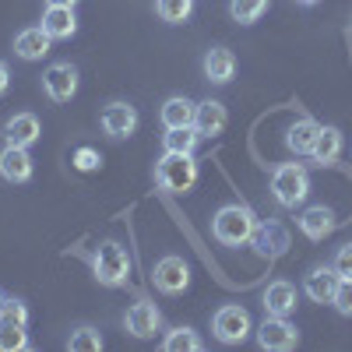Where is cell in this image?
Instances as JSON below:
<instances>
[{
    "mask_svg": "<svg viewBox=\"0 0 352 352\" xmlns=\"http://www.w3.org/2000/svg\"><path fill=\"white\" fill-rule=\"evenodd\" d=\"M21 349H28L25 324H14V320H0V352H21Z\"/></svg>",
    "mask_w": 352,
    "mask_h": 352,
    "instance_id": "27",
    "label": "cell"
},
{
    "mask_svg": "<svg viewBox=\"0 0 352 352\" xmlns=\"http://www.w3.org/2000/svg\"><path fill=\"white\" fill-rule=\"evenodd\" d=\"M257 342L261 349H268V352H289V349H296L300 342V331L289 324V317H264V324L257 328Z\"/></svg>",
    "mask_w": 352,
    "mask_h": 352,
    "instance_id": "7",
    "label": "cell"
},
{
    "mask_svg": "<svg viewBox=\"0 0 352 352\" xmlns=\"http://www.w3.org/2000/svg\"><path fill=\"white\" fill-rule=\"evenodd\" d=\"M190 11H194V0H155V14L162 21H169V25L187 21Z\"/></svg>",
    "mask_w": 352,
    "mask_h": 352,
    "instance_id": "28",
    "label": "cell"
},
{
    "mask_svg": "<svg viewBox=\"0 0 352 352\" xmlns=\"http://www.w3.org/2000/svg\"><path fill=\"white\" fill-rule=\"evenodd\" d=\"M92 268H96V278L109 289L116 285H127V275H131V257L127 250L116 243V240H102L92 254Z\"/></svg>",
    "mask_w": 352,
    "mask_h": 352,
    "instance_id": "3",
    "label": "cell"
},
{
    "mask_svg": "<svg viewBox=\"0 0 352 352\" xmlns=\"http://www.w3.org/2000/svg\"><path fill=\"white\" fill-rule=\"evenodd\" d=\"M0 320L28 324V310H25V303H21V300H8V296H4V303H0Z\"/></svg>",
    "mask_w": 352,
    "mask_h": 352,
    "instance_id": "31",
    "label": "cell"
},
{
    "mask_svg": "<svg viewBox=\"0 0 352 352\" xmlns=\"http://www.w3.org/2000/svg\"><path fill=\"white\" fill-rule=\"evenodd\" d=\"M317 134H320V124L310 120V116H303V120H296V124L285 131V144L296 155H310L314 144H317Z\"/></svg>",
    "mask_w": 352,
    "mask_h": 352,
    "instance_id": "22",
    "label": "cell"
},
{
    "mask_svg": "<svg viewBox=\"0 0 352 352\" xmlns=\"http://www.w3.org/2000/svg\"><path fill=\"white\" fill-rule=\"evenodd\" d=\"M162 349H166V352H201L204 342L197 338L194 328H173V331L162 338Z\"/></svg>",
    "mask_w": 352,
    "mask_h": 352,
    "instance_id": "25",
    "label": "cell"
},
{
    "mask_svg": "<svg viewBox=\"0 0 352 352\" xmlns=\"http://www.w3.org/2000/svg\"><path fill=\"white\" fill-rule=\"evenodd\" d=\"M43 32L50 39H71L78 32V18H74V8H46L43 14Z\"/></svg>",
    "mask_w": 352,
    "mask_h": 352,
    "instance_id": "21",
    "label": "cell"
},
{
    "mask_svg": "<svg viewBox=\"0 0 352 352\" xmlns=\"http://www.w3.org/2000/svg\"><path fill=\"white\" fill-rule=\"evenodd\" d=\"M102 131L109 134V138H131L134 131H138V109L131 106V102H109L106 109H102Z\"/></svg>",
    "mask_w": 352,
    "mask_h": 352,
    "instance_id": "10",
    "label": "cell"
},
{
    "mask_svg": "<svg viewBox=\"0 0 352 352\" xmlns=\"http://www.w3.org/2000/svg\"><path fill=\"white\" fill-rule=\"evenodd\" d=\"M212 331H215V338H219L222 345H240V342L254 331V324H250V314H247L243 307L226 303V307H219L215 317H212Z\"/></svg>",
    "mask_w": 352,
    "mask_h": 352,
    "instance_id": "5",
    "label": "cell"
},
{
    "mask_svg": "<svg viewBox=\"0 0 352 352\" xmlns=\"http://www.w3.org/2000/svg\"><path fill=\"white\" fill-rule=\"evenodd\" d=\"M50 36L43 32V25L36 28H25V32L14 36V53L21 56V60H43V56L50 53Z\"/></svg>",
    "mask_w": 352,
    "mask_h": 352,
    "instance_id": "18",
    "label": "cell"
},
{
    "mask_svg": "<svg viewBox=\"0 0 352 352\" xmlns=\"http://www.w3.org/2000/svg\"><path fill=\"white\" fill-rule=\"evenodd\" d=\"M43 88L53 102H67L78 92V71L71 64H50L43 74Z\"/></svg>",
    "mask_w": 352,
    "mask_h": 352,
    "instance_id": "8",
    "label": "cell"
},
{
    "mask_svg": "<svg viewBox=\"0 0 352 352\" xmlns=\"http://www.w3.org/2000/svg\"><path fill=\"white\" fill-rule=\"evenodd\" d=\"M67 349H74V352H99V349H102V335H99L92 324H81V328L71 331Z\"/></svg>",
    "mask_w": 352,
    "mask_h": 352,
    "instance_id": "29",
    "label": "cell"
},
{
    "mask_svg": "<svg viewBox=\"0 0 352 352\" xmlns=\"http://www.w3.org/2000/svg\"><path fill=\"white\" fill-rule=\"evenodd\" d=\"M338 282L342 275L335 272V264H320V268H314L303 282V292L314 300V303H331L335 292H338Z\"/></svg>",
    "mask_w": 352,
    "mask_h": 352,
    "instance_id": "12",
    "label": "cell"
},
{
    "mask_svg": "<svg viewBox=\"0 0 352 352\" xmlns=\"http://www.w3.org/2000/svg\"><path fill=\"white\" fill-rule=\"evenodd\" d=\"M331 307H335L342 317H352V278H342V282H338V292H335Z\"/></svg>",
    "mask_w": 352,
    "mask_h": 352,
    "instance_id": "30",
    "label": "cell"
},
{
    "mask_svg": "<svg viewBox=\"0 0 352 352\" xmlns=\"http://www.w3.org/2000/svg\"><path fill=\"white\" fill-rule=\"evenodd\" d=\"M292 310H296V289H292L289 282H272L268 289H264V314L289 317Z\"/></svg>",
    "mask_w": 352,
    "mask_h": 352,
    "instance_id": "20",
    "label": "cell"
},
{
    "mask_svg": "<svg viewBox=\"0 0 352 352\" xmlns=\"http://www.w3.org/2000/svg\"><path fill=\"white\" fill-rule=\"evenodd\" d=\"M39 134H43V127H39L36 113H14L4 124V144H21V148H28V144L39 141Z\"/></svg>",
    "mask_w": 352,
    "mask_h": 352,
    "instance_id": "13",
    "label": "cell"
},
{
    "mask_svg": "<svg viewBox=\"0 0 352 352\" xmlns=\"http://www.w3.org/2000/svg\"><path fill=\"white\" fill-rule=\"evenodd\" d=\"M74 166H78L81 173L99 169V152H96V148H78V152H74Z\"/></svg>",
    "mask_w": 352,
    "mask_h": 352,
    "instance_id": "33",
    "label": "cell"
},
{
    "mask_svg": "<svg viewBox=\"0 0 352 352\" xmlns=\"http://www.w3.org/2000/svg\"><path fill=\"white\" fill-rule=\"evenodd\" d=\"M296 4H317V0H296Z\"/></svg>",
    "mask_w": 352,
    "mask_h": 352,
    "instance_id": "36",
    "label": "cell"
},
{
    "mask_svg": "<svg viewBox=\"0 0 352 352\" xmlns=\"http://www.w3.org/2000/svg\"><path fill=\"white\" fill-rule=\"evenodd\" d=\"M152 282H155L159 292H166V296H176V292H184V289L190 285V268H187V261H184V257H176V254H166V257L155 264Z\"/></svg>",
    "mask_w": 352,
    "mask_h": 352,
    "instance_id": "6",
    "label": "cell"
},
{
    "mask_svg": "<svg viewBox=\"0 0 352 352\" xmlns=\"http://www.w3.org/2000/svg\"><path fill=\"white\" fill-rule=\"evenodd\" d=\"M268 4L272 0H229V14L240 25H254L264 11H268Z\"/></svg>",
    "mask_w": 352,
    "mask_h": 352,
    "instance_id": "26",
    "label": "cell"
},
{
    "mask_svg": "<svg viewBox=\"0 0 352 352\" xmlns=\"http://www.w3.org/2000/svg\"><path fill=\"white\" fill-rule=\"evenodd\" d=\"M0 176H4L8 184H28L32 180V155H28V148H21V144H4V152H0Z\"/></svg>",
    "mask_w": 352,
    "mask_h": 352,
    "instance_id": "9",
    "label": "cell"
},
{
    "mask_svg": "<svg viewBox=\"0 0 352 352\" xmlns=\"http://www.w3.org/2000/svg\"><path fill=\"white\" fill-rule=\"evenodd\" d=\"M226 124H229V113H226V106H222L219 99H204V102H197L194 127H197L201 138H215V134H222Z\"/></svg>",
    "mask_w": 352,
    "mask_h": 352,
    "instance_id": "15",
    "label": "cell"
},
{
    "mask_svg": "<svg viewBox=\"0 0 352 352\" xmlns=\"http://www.w3.org/2000/svg\"><path fill=\"white\" fill-rule=\"evenodd\" d=\"M197 141H201L197 127H169V131L162 134V144H166V152H184V155H194Z\"/></svg>",
    "mask_w": 352,
    "mask_h": 352,
    "instance_id": "24",
    "label": "cell"
},
{
    "mask_svg": "<svg viewBox=\"0 0 352 352\" xmlns=\"http://www.w3.org/2000/svg\"><path fill=\"white\" fill-rule=\"evenodd\" d=\"M155 180H159V187L169 190V194H187V190H194V184H197V162H194V155L166 152V155L159 159V166H155Z\"/></svg>",
    "mask_w": 352,
    "mask_h": 352,
    "instance_id": "2",
    "label": "cell"
},
{
    "mask_svg": "<svg viewBox=\"0 0 352 352\" xmlns=\"http://www.w3.org/2000/svg\"><path fill=\"white\" fill-rule=\"evenodd\" d=\"M78 0H46V8H74Z\"/></svg>",
    "mask_w": 352,
    "mask_h": 352,
    "instance_id": "35",
    "label": "cell"
},
{
    "mask_svg": "<svg viewBox=\"0 0 352 352\" xmlns=\"http://www.w3.org/2000/svg\"><path fill=\"white\" fill-rule=\"evenodd\" d=\"M232 74H236V56H232V50L215 46L204 53V78L212 85H226V81H232Z\"/></svg>",
    "mask_w": 352,
    "mask_h": 352,
    "instance_id": "16",
    "label": "cell"
},
{
    "mask_svg": "<svg viewBox=\"0 0 352 352\" xmlns=\"http://www.w3.org/2000/svg\"><path fill=\"white\" fill-rule=\"evenodd\" d=\"M162 127H194V116H197V102H190L187 96H173L162 102Z\"/></svg>",
    "mask_w": 352,
    "mask_h": 352,
    "instance_id": "19",
    "label": "cell"
},
{
    "mask_svg": "<svg viewBox=\"0 0 352 352\" xmlns=\"http://www.w3.org/2000/svg\"><path fill=\"white\" fill-rule=\"evenodd\" d=\"M272 190H275L278 204H285V208H296V204H303L307 194H310V173H307V166H300V162H282V166H275V173H272Z\"/></svg>",
    "mask_w": 352,
    "mask_h": 352,
    "instance_id": "4",
    "label": "cell"
},
{
    "mask_svg": "<svg viewBox=\"0 0 352 352\" xmlns=\"http://www.w3.org/2000/svg\"><path fill=\"white\" fill-rule=\"evenodd\" d=\"M159 328H162V314H159L155 303H148V300L131 303V310H127V331L134 338H155Z\"/></svg>",
    "mask_w": 352,
    "mask_h": 352,
    "instance_id": "11",
    "label": "cell"
},
{
    "mask_svg": "<svg viewBox=\"0 0 352 352\" xmlns=\"http://www.w3.org/2000/svg\"><path fill=\"white\" fill-rule=\"evenodd\" d=\"M254 229H257V219H254L250 208H243V204H226V208H219L215 219H212L215 240L226 243V247H247L254 240Z\"/></svg>",
    "mask_w": 352,
    "mask_h": 352,
    "instance_id": "1",
    "label": "cell"
},
{
    "mask_svg": "<svg viewBox=\"0 0 352 352\" xmlns=\"http://www.w3.org/2000/svg\"><path fill=\"white\" fill-rule=\"evenodd\" d=\"M300 229L310 240H324L335 229V212L324 208V204H310V208H303V215H300Z\"/></svg>",
    "mask_w": 352,
    "mask_h": 352,
    "instance_id": "17",
    "label": "cell"
},
{
    "mask_svg": "<svg viewBox=\"0 0 352 352\" xmlns=\"http://www.w3.org/2000/svg\"><path fill=\"white\" fill-rule=\"evenodd\" d=\"M320 166H328V162H335L338 155H342V131L338 127H320V134H317V144H314V152H310Z\"/></svg>",
    "mask_w": 352,
    "mask_h": 352,
    "instance_id": "23",
    "label": "cell"
},
{
    "mask_svg": "<svg viewBox=\"0 0 352 352\" xmlns=\"http://www.w3.org/2000/svg\"><path fill=\"white\" fill-rule=\"evenodd\" d=\"M8 88H11V71H8V64H4V60H0V96H4Z\"/></svg>",
    "mask_w": 352,
    "mask_h": 352,
    "instance_id": "34",
    "label": "cell"
},
{
    "mask_svg": "<svg viewBox=\"0 0 352 352\" xmlns=\"http://www.w3.org/2000/svg\"><path fill=\"white\" fill-rule=\"evenodd\" d=\"M335 272L342 275V278H352V243H345V247H338V254H335Z\"/></svg>",
    "mask_w": 352,
    "mask_h": 352,
    "instance_id": "32",
    "label": "cell"
},
{
    "mask_svg": "<svg viewBox=\"0 0 352 352\" xmlns=\"http://www.w3.org/2000/svg\"><path fill=\"white\" fill-rule=\"evenodd\" d=\"M0 303H4V292H0Z\"/></svg>",
    "mask_w": 352,
    "mask_h": 352,
    "instance_id": "37",
    "label": "cell"
},
{
    "mask_svg": "<svg viewBox=\"0 0 352 352\" xmlns=\"http://www.w3.org/2000/svg\"><path fill=\"white\" fill-rule=\"evenodd\" d=\"M250 243H254L257 254H264V257H282V254L289 250V229L278 226V222H264V226L254 229V240H250Z\"/></svg>",
    "mask_w": 352,
    "mask_h": 352,
    "instance_id": "14",
    "label": "cell"
}]
</instances>
